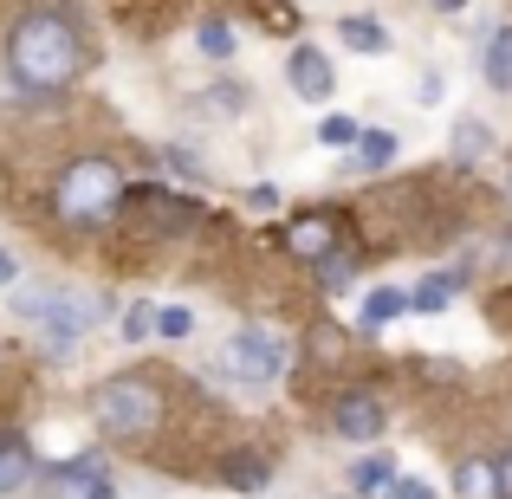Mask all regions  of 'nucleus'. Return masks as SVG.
<instances>
[{"instance_id": "nucleus-24", "label": "nucleus", "mask_w": 512, "mask_h": 499, "mask_svg": "<svg viewBox=\"0 0 512 499\" xmlns=\"http://www.w3.org/2000/svg\"><path fill=\"white\" fill-rule=\"evenodd\" d=\"M357 137H363V124H350V117H325V124H318V143H325V150H350Z\"/></svg>"}, {"instance_id": "nucleus-3", "label": "nucleus", "mask_w": 512, "mask_h": 499, "mask_svg": "<svg viewBox=\"0 0 512 499\" xmlns=\"http://www.w3.org/2000/svg\"><path fill=\"white\" fill-rule=\"evenodd\" d=\"M156 422H163V396L150 376H111L98 389V428L111 441H143L156 435Z\"/></svg>"}, {"instance_id": "nucleus-30", "label": "nucleus", "mask_w": 512, "mask_h": 499, "mask_svg": "<svg viewBox=\"0 0 512 499\" xmlns=\"http://www.w3.org/2000/svg\"><path fill=\"white\" fill-rule=\"evenodd\" d=\"M13 279H20V266H13V253L0 247V286H13Z\"/></svg>"}, {"instance_id": "nucleus-25", "label": "nucleus", "mask_w": 512, "mask_h": 499, "mask_svg": "<svg viewBox=\"0 0 512 499\" xmlns=\"http://www.w3.org/2000/svg\"><path fill=\"white\" fill-rule=\"evenodd\" d=\"M156 331H163V337H188V331H195V318H188L182 305H163V312H156Z\"/></svg>"}, {"instance_id": "nucleus-17", "label": "nucleus", "mask_w": 512, "mask_h": 499, "mask_svg": "<svg viewBox=\"0 0 512 499\" xmlns=\"http://www.w3.org/2000/svg\"><path fill=\"white\" fill-rule=\"evenodd\" d=\"M350 487H357V493H376V487H396V467H389L383 454H363V461H350Z\"/></svg>"}, {"instance_id": "nucleus-1", "label": "nucleus", "mask_w": 512, "mask_h": 499, "mask_svg": "<svg viewBox=\"0 0 512 499\" xmlns=\"http://www.w3.org/2000/svg\"><path fill=\"white\" fill-rule=\"evenodd\" d=\"M7 59H13V78H20V85L52 91V85H65V78L78 72V33L59 20V13H26V20L13 26Z\"/></svg>"}, {"instance_id": "nucleus-20", "label": "nucleus", "mask_w": 512, "mask_h": 499, "mask_svg": "<svg viewBox=\"0 0 512 499\" xmlns=\"http://www.w3.org/2000/svg\"><path fill=\"white\" fill-rule=\"evenodd\" d=\"M266 474H273V467H266L260 454H234V461H227V480H234L240 493H260V487H266Z\"/></svg>"}, {"instance_id": "nucleus-2", "label": "nucleus", "mask_w": 512, "mask_h": 499, "mask_svg": "<svg viewBox=\"0 0 512 499\" xmlns=\"http://www.w3.org/2000/svg\"><path fill=\"white\" fill-rule=\"evenodd\" d=\"M117 201H124V175L104 156H85V163H72L52 182V214L65 227H104L117 214Z\"/></svg>"}, {"instance_id": "nucleus-5", "label": "nucleus", "mask_w": 512, "mask_h": 499, "mask_svg": "<svg viewBox=\"0 0 512 499\" xmlns=\"http://www.w3.org/2000/svg\"><path fill=\"white\" fill-rule=\"evenodd\" d=\"M104 318V299H85V292H65L59 305H52V318H39V350H46L52 363L78 357V344H85V331Z\"/></svg>"}, {"instance_id": "nucleus-18", "label": "nucleus", "mask_w": 512, "mask_h": 499, "mask_svg": "<svg viewBox=\"0 0 512 499\" xmlns=\"http://www.w3.org/2000/svg\"><path fill=\"white\" fill-rule=\"evenodd\" d=\"M396 163V137L389 130H363L357 137V169H389Z\"/></svg>"}, {"instance_id": "nucleus-10", "label": "nucleus", "mask_w": 512, "mask_h": 499, "mask_svg": "<svg viewBox=\"0 0 512 499\" xmlns=\"http://www.w3.org/2000/svg\"><path fill=\"white\" fill-rule=\"evenodd\" d=\"M338 39H344L350 52H363V59H383V52H389L383 20H370V13H350V20H338Z\"/></svg>"}, {"instance_id": "nucleus-19", "label": "nucleus", "mask_w": 512, "mask_h": 499, "mask_svg": "<svg viewBox=\"0 0 512 499\" xmlns=\"http://www.w3.org/2000/svg\"><path fill=\"white\" fill-rule=\"evenodd\" d=\"M59 299H65L59 286H20V292H13V312H20V318H52Z\"/></svg>"}, {"instance_id": "nucleus-16", "label": "nucleus", "mask_w": 512, "mask_h": 499, "mask_svg": "<svg viewBox=\"0 0 512 499\" xmlns=\"http://www.w3.org/2000/svg\"><path fill=\"white\" fill-rule=\"evenodd\" d=\"M454 292H461V273H435V279H422V286L409 292V305H415V312H441Z\"/></svg>"}, {"instance_id": "nucleus-23", "label": "nucleus", "mask_w": 512, "mask_h": 499, "mask_svg": "<svg viewBox=\"0 0 512 499\" xmlns=\"http://www.w3.org/2000/svg\"><path fill=\"white\" fill-rule=\"evenodd\" d=\"M195 46L208 52V59H234V33H227V20H208V26L195 33Z\"/></svg>"}, {"instance_id": "nucleus-6", "label": "nucleus", "mask_w": 512, "mask_h": 499, "mask_svg": "<svg viewBox=\"0 0 512 499\" xmlns=\"http://www.w3.org/2000/svg\"><path fill=\"white\" fill-rule=\"evenodd\" d=\"M46 487H52L46 499H117V487H111V474H104L98 454H78V461L52 467Z\"/></svg>"}, {"instance_id": "nucleus-22", "label": "nucleus", "mask_w": 512, "mask_h": 499, "mask_svg": "<svg viewBox=\"0 0 512 499\" xmlns=\"http://www.w3.org/2000/svg\"><path fill=\"white\" fill-rule=\"evenodd\" d=\"M150 331H156V305L137 299V305L124 312V344H150Z\"/></svg>"}, {"instance_id": "nucleus-11", "label": "nucleus", "mask_w": 512, "mask_h": 499, "mask_svg": "<svg viewBox=\"0 0 512 499\" xmlns=\"http://www.w3.org/2000/svg\"><path fill=\"white\" fill-rule=\"evenodd\" d=\"M454 493H461V499H506V493H500V467L467 454V461L454 467Z\"/></svg>"}, {"instance_id": "nucleus-28", "label": "nucleus", "mask_w": 512, "mask_h": 499, "mask_svg": "<svg viewBox=\"0 0 512 499\" xmlns=\"http://www.w3.org/2000/svg\"><path fill=\"white\" fill-rule=\"evenodd\" d=\"M247 208H260V214H273V208H279V188H266V182H260V188H247Z\"/></svg>"}, {"instance_id": "nucleus-27", "label": "nucleus", "mask_w": 512, "mask_h": 499, "mask_svg": "<svg viewBox=\"0 0 512 499\" xmlns=\"http://www.w3.org/2000/svg\"><path fill=\"white\" fill-rule=\"evenodd\" d=\"M350 286V260H325V292H344Z\"/></svg>"}, {"instance_id": "nucleus-29", "label": "nucleus", "mask_w": 512, "mask_h": 499, "mask_svg": "<svg viewBox=\"0 0 512 499\" xmlns=\"http://www.w3.org/2000/svg\"><path fill=\"white\" fill-rule=\"evenodd\" d=\"M441 91H448V85H441L435 72H422V85H415V98H422V104H441Z\"/></svg>"}, {"instance_id": "nucleus-9", "label": "nucleus", "mask_w": 512, "mask_h": 499, "mask_svg": "<svg viewBox=\"0 0 512 499\" xmlns=\"http://www.w3.org/2000/svg\"><path fill=\"white\" fill-rule=\"evenodd\" d=\"M137 208L150 214V227H169V234H188V227L201 221V208H195V201H175V195H163V188L137 195Z\"/></svg>"}, {"instance_id": "nucleus-13", "label": "nucleus", "mask_w": 512, "mask_h": 499, "mask_svg": "<svg viewBox=\"0 0 512 499\" xmlns=\"http://www.w3.org/2000/svg\"><path fill=\"white\" fill-rule=\"evenodd\" d=\"M33 480V448L20 435H0V493H20Z\"/></svg>"}, {"instance_id": "nucleus-31", "label": "nucleus", "mask_w": 512, "mask_h": 499, "mask_svg": "<svg viewBox=\"0 0 512 499\" xmlns=\"http://www.w3.org/2000/svg\"><path fill=\"white\" fill-rule=\"evenodd\" d=\"M500 493L512 499V454H506V461H500Z\"/></svg>"}, {"instance_id": "nucleus-32", "label": "nucleus", "mask_w": 512, "mask_h": 499, "mask_svg": "<svg viewBox=\"0 0 512 499\" xmlns=\"http://www.w3.org/2000/svg\"><path fill=\"white\" fill-rule=\"evenodd\" d=\"M435 7H448V13H454V7H467V0H435Z\"/></svg>"}, {"instance_id": "nucleus-4", "label": "nucleus", "mask_w": 512, "mask_h": 499, "mask_svg": "<svg viewBox=\"0 0 512 499\" xmlns=\"http://www.w3.org/2000/svg\"><path fill=\"white\" fill-rule=\"evenodd\" d=\"M227 376H240L247 389L279 383V376H286V337H273L260 325L234 331V337H227Z\"/></svg>"}, {"instance_id": "nucleus-12", "label": "nucleus", "mask_w": 512, "mask_h": 499, "mask_svg": "<svg viewBox=\"0 0 512 499\" xmlns=\"http://www.w3.org/2000/svg\"><path fill=\"white\" fill-rule=\"evenodd\" d=\"M331 234H338V227H331L325 214H312V221H292L286 227V247L299 253V260H325V253H331Z\"/></svg>"}, {"instance_id": "nucleus-8", "label": "nucleus", "mask_w": 512, "mask_h": 499, "mask_svg": "<svg viewBox=\"0 0 512 499\" xmlns=\"http://www.w3.org/2000/svg\"><path fill=\"white\" fill-rule=\"evenodd\" d=\"M331 422H338V435H344V441H376V435H383V402L363 396V389H350V396L338 402V415H331Z\"/></svg>"}, {"instance_id": "nucleus-15", "label": "nucleus", "mask_w": 512, "mask_h": 499, "mask_svg": "<svg viewBox=\"0 0 512 499\" xmlns=\"http://www.w3.org/2000/svg\"><path fill=\"white\" fill-rule=\"evenodd\" d=\"M487 150H493V130L480 124V117H461V124H454V156H461V163H480Z\"/></svg>"}, {"instance_id": "nucleus-21", "label": "nucleus", "mask_w": 512, "mask_h": 499, "mask_svg": "<svg viewBox=\"0 0 512 499\" xmlns=\"http://www.w3.org/2000/svg\"><path fill=\"white\" fill-rule=\"evenodd\" d=\"M396 312H409V292H370V299H363V325H389V318Z\"/></svg>"}, {"instance_id": "nucleus-14", "label": "nucleus", "mask_w": 512, "mask_h": 499, "mask_svg": "<svg viewBox=\"0 0 512 499\" xmlns=\"http://www.w3.org/2000/svg\"><path fill=\"white\" fill-rule=\"evenodd\" d=\"M487 85L512 98V26H493L487 33Z\"/></svg>"}, {"instance_id": "nucleus-26", "label": "nucleus", "mask_w": 512, "mask_h": 499, "mask_svg": "<svg viewBox=\"0 0 512 499\" xmlns=\"http://www.w3.org/2000/svg\"><path fill=\"white\" fill-rule=\"evenodd\" d=\"M389 499H435V487H428V480H409V474H396V487H389Z\"/></svg>"}, {"instance_id": "nucleus-7", "label": "nucleus", "mask_w": 512, "mask_h": 499, "mask_svg": "<svg viewBox=\"0 0 512 499\" xmlns=\"http://www.w3.org/2000/svg\"><path fill=\"white\" fill-rule=\"evenodd\" d=\"M286 85H292V98L325 104L331 91H338V72H331V59H325V52L299 46V52H292V65H286Z\"/></svg>"}]
</instances>
